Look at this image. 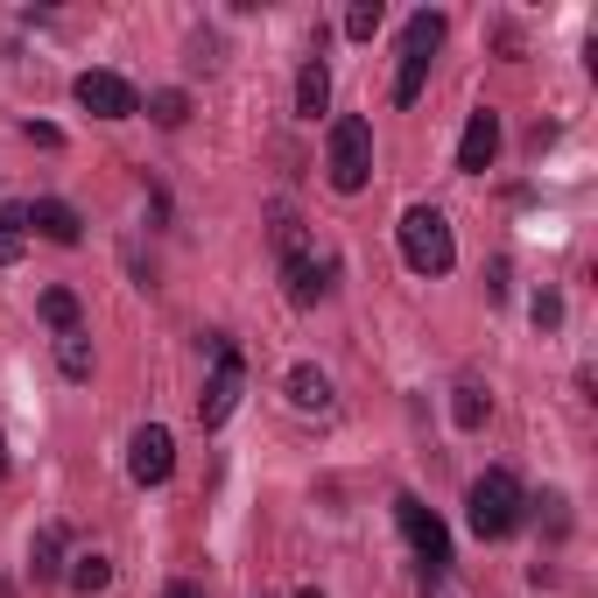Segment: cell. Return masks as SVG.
<instances>
[{
	"instance_id": "1",
	"label": "cell",
	"mask_w": 598,
	"mask_h": 598,
	"mask_svg": "<svg viewBox=\"0 0 598 598\" xmlns=\"http://www.w3.org/2000/svg\"><path fill=\"white\" fill-rule=\"evenodd\" d=\"M521 514H528V500H521V478L507 465L478 472L472 493H465V528L478 535V543H507V535L521 528Z\"/></svg>"
},
{
	"instance_id": "2",
	"label": "cell",
	"mask_w": 598,
	"mask_h": 598,
	"mask_svg": "<svg viewBox=\"0 0 598 598\" xmlns=\"http://www.w3.org/2000/svg\"><path fill=\"white\" fill-rule=\"evenodd\" d=\"M324 176H332L338 198H359L373 184V127L359 113H338L324 134Z\"/></svg>"
},
{
	"instance_id": "3",
	"label": "cell",
	"mask_w": 598,
	"mask_h": 598,
	"mask_svg": "<svg viewBox=\"0 0 598 598\" xmlns=\"http://www.w3.org/2000/svg\"><path fill=\"white\" fill-rule=\"evenodd\" d=\"M395 233H401V261H409L415 275H451V267H458V239H451V219H444L437 204H409Z\"/></svg>"
},
{
	"instance_id": "4",
	"label": "cell",
	"mask_w": 598,
	"mask_h": 598,
	"mask_svg": "<svg viewBox=\"0 0 598 598\" xmlns=\"http://www.w3.org/2000/svg\"><path fill=\"white\" fill-rule=\"evenodd\" d=\"M395 521H401V535H409V549L423 557V585H437V577L451 571V528H444L415 493H395Z\"/></svg>"
},
{
	"instance_id": "5",
	"label": "cell",
	"mask_w": 598,
	"mask_h": 598,
	"mask_svg": "<svg viewBox=\"0 0 598 598\" xmlns=\"http://www.w3.org/2000/svg\"><path fill=\"white\" fill-rule=\"evenodd\" d=\"M239 387H247V359H239L233 338H212V381H204V395H198V423L204 429H219L239 409Z\"/></svg>"
},
{
	"instance_id": "6",
	"label": "cell",
	"mask_w": 598,
	"mask_h": 598,
	"mask_svg": "<svg viewBox=\"0 0 598 598\" xmlns=\"http://www.w3.org/2000/svg\"><path fill=\"white\" fill-rule=\"evenodd\" d=\"M71 92H78V107L99 113V120H134V113H141V92H134L120 71H78Z\"/></svg>"
},
{
	"instance_id": "7",
	"label": "cell",
	"mask_w": 598,
	"mask_h": 598,
	"mask_svg": "<svg viewBox=\"0 0 598 598\" xmlns=\"http://www.w3.org/2000/svg\"><path fill=\"white\" fill-rule=\"evenodd\" d=\"M170 472H176V437L162 423H141L134 444H127V478L134 486H162Z\"/></svg>"
},
{
	"instance_id": "8",
	"label": "cell",
	"mask_w": 598,
	"mask_h": 598,
	"mask_svg": "<svg viewBox=\"0 0 598 598\" xmlns=\"http://www.w3.org/2000/svg\"><path fill=\"white\" fill-rule=\"evenodd\" d=\"M282 289H289L296 310L324 303V296H332V261H317V247H289L282 253Z\"/></svg>"
},
{
	"instance_id": "9",
	"label": "cell",
	"mask_w": 598,
	"mask_h": 598,
	"mask_svg": "<svg viewBox=\"0 0 598 598\" xmlns=\"http://www.w3.org/2000/svg\"><path fill=\"white\" fill-rule=\"evenodd\" d=\"M493 162H500V113L478 107V113L465 120V134H458V170H465V176H486Z\"/></svg>"
},
{
	"instance_id": "10",
	"label": "cell",
	"mask_w": 598,
	"mask_h": 598,
	"mask_svg": "<svg viewBox=\"0 0 598 598\" xmlns=\"http://www.w3.org/2000/svg\"><path fill=\"white\" fill-rule=\"evenodd\" d=\"M64 571H71V535H64V521H42L36 543H28V577L50 585V577H64Z\"/></svg>"
},
{
	"instance_id": "11",
	"label": "cell",
	"mask_w": 598,
	"mask_h": 598,
	"mask_svg": "<svg viewBox=\"0 0 598 598\" xmlns=\"http://www.w3.org/2000/svg\"><path fill=\"white\" fill-rule=\"evenodd\" d=\"M28 233H42L50 247H78V239H85V219L71 212L64 198H36V204H28Z\"/></svg>"
},
{
	"instance_id": "12",
	"label": "cell",
	"mask_w": 598,
	"mask_h": 598,
	"mask_svg": "<svg viewBox=\"0 0 598 598\" xmlns=\"http://www.w3.org/2000/svg\"><path fill=\"white\" fill-rule=\"evenodd\" d=\"M296 113H303V120L332 113V64H324V50H310L303 71H296Z\"/></svg>"
},
{
	"instance_id": "13",
	"label": "cell",
	"mask_w": 598,
	"mask_h": 598,
	"mask_svg": "<svg viewBox=\"0 0 598 598\" xmlns=\"http://www.w3.org/2000/svg\"><path fill=\"white\" fill-rule=\"evenodd\" d=\"M289 401H296V409H332V373H324V366H310V359H303V366H289Z\"/></svg>"
},
{
	"instance_id": "14",
	"label": "cell",
	"mask_w": 598,
	"mask_h": 598,
	"mask_svg": "<svg viewBox=\"0 0 598 598\" xmlns=\"http://www.w3.org/2000/svg\"><path fill=\"white\" fill-rule=\"evenodd\" d=\"M36 310H42V324H50L57 338H64V332H85V303H78L71 289H42Z\"/></svg>"
},
{
	"instance_id": "15",
	"label": "cell",
	"mask_w": 598,
	"mask_h": 598,
	"mask_svg": "<svg viewBox=\"0 0 598 598\" xmlns=\"http://www.w3.org/2000/svg\"><path fill=\"white\" fill-rule=\"evenodd\" d=\"M64 585H71V591H78V598H99V591H107V585H113V557H99V549H92V557H71V571H64Z\"/></svg>"
},
{
	"instance_id": "16",
	"label": "cell",
	"mask_w": 598,
	"mask_h": 598,
	"mask_svg": "<svg viewBox=\"0 0 598 598\" xmlns=\"http://www.w3.org/2000/svg\"><path fill=\"white\" fill-rule=\"evenodd\" d=\"M486 415H493V395L478 381H458L451 387V423L458 429H486Z\"/></svg>"
},
{
	"instance_id": "17",
	"label": "cell",
	"mask_w": 598,
	"mask_h": 598,
	"mask_svg": "<svg viewBox=\"0 0 598 598\" xmlns=\"http://www.w3.org/2000/svg\"><path fill=\"white\" fill-rule=\"evenodd\" d=\"M444 28H451V22H444V14H437V8H423V14H409V28H401V50H409V57H437V42H444Z\"/></svg>"
},
{
	"instance_id": "18",
	"label": "cell",
	"mask_w": 598,
	"mask_h": 598,
	"mask_svg": "<svg viewBox=\"0 0 598 598\" xmlns=\"http://www.w3.org/2000/svg\"><path fill=\"white\" fill-rule=\"evenodd\" d=\"M148 120H155V127H184V120H190V92H176V85H162V92H148V107H141Z\"/></svg>"
},
{
	"instance_id": "19",
	"label": "cell",
	"mask_w": 598,
	"mask_h": 598,
	"mask_svg": "<svg viewBox=\"0 0 598 598\" xmlns=\"http://www.w3.org/2000/svg\"><path fill=\"white\" fill-rule=\"evenodd\" d=\"M429 64H437V57H409V50H401V71H395V107H415V99H423Z\"/></svg>"
},
{
	"instance_id": "20",
	"label": "cell",
	"mask_w": 598,
	"mask_h": 598,
	"mask_svg": "<svg viewBox=\"0 0 598 598\" xmlns=\"http://www.w3.org/2000/svg\"><path fill=\"white\" fill-rule=\"evenodd\" d=\"M57 366H64V381H92V338L64 332V338H57Z\"/></svg>"
},
{
	"instance_id": "21",
	"label": "cell",
	"mask_w": 598,
	"mask_h": 598,
	"mask_svg": "<svg viewBox=\"0 0 598 598\" xmlns=\"http://www.w3.org/2000/svg\"><path fill=\"white\" fill-rule=\"evenodd\" d=\"M381 22H387L381 0H352V8H346V36L352 42H373V36H381Z\"/></svg>"
},
{
	"instance_id": "22",
	"label": "cell",
	"mask_w": 598,
	"mask_h": 598,
	"mask_svg": "<svg viewBox=\"0 0 598 598\" xmlns=\"http://www.w3.org/2000/svg\"><path fill=\"white\" fill-rule=\"evenodd\" d=\"M28 239V204H0V261H14Z\"/></svg>"
},
{
	"instance_id": "23",
	"label": "cell",
	"mask_w": 598,
	"mask_h": 598,
	"mask_svg": "<svg viewBox=\"0 0 598 598\" xmlns=\"http://www.w3.org/2000/svg\"><path fill=\"white\" fill-rule=\"evenodd\" d=\"M535 324H543V332H557V324H563V296H557V289L535 296Z\"/></svg>"
},
{
	"instance_id": "24",
	"label": "cell",
	"mask_w": 598,
	"mask_h": 598,
	"mask_svg": "<svg viewBox=\"0 0 598 598\" xmlns=\"http://www.w3.org/2000/svg\"><path fill=\"white\" fill-rule=\"evenodd\" d=\"M28 141H42V148H64V134H57L50 120H28Z\"/></svg>"
},
{
	"instance_id": "25",
	"label": "cell",
	"mask_w": 598,
	"mask_h": 598,
	"mask_svg": "<svg viewBox=\"0 0 598 598\" xmlns=\"http://www.w3.org/2000/svg\"><path fill=\"white\" fill-rule=\"evenodd\" d=\"M162 598H204V585H190V577H176V585L162 591Z\"/></svg>"
},
{
	"instance_id": "26",
	"label": "cell",
	"mask_w": 598,
	"mask_h": 598,
	"mask_svg": "<svg viewBox=\"0 0 598 598\" xmlns=\"http://www.w3.org/2000/svg\"><path fill=\"white\" fill-rule=\"evenodd\" d=\"M296 598H324V591H317V585H303V591H296Z\"/></svg>"
},
{
	"instance_id": "27",
	"label": "cell",
	"mask_w": 598,
	"mask_h": 598,
	"mask_svg": "<svg viewBox=\"0 0 598 598\" xmlns=\"http://www.w3.org/2000/svg\"><path fill=\"white\" fill-rule=\"evenodd\" d=\"M0 478H8V444H0Z\"/></svg>"
},
{
	"instance_id": "28",
	"label": "cell",
	"mask_w": 598,
	"mask_h": 598,
	"mask_svg": "<svg viewBox=\"0 0 598 598\" xmlns=\"http://www.w3.org/2000/svg\"><path fill=\"white\" fill-rule=\"evenodd\" d=\"M0 598H14V585H8V577H0Z\"/></svg>"
}]
</instances>
